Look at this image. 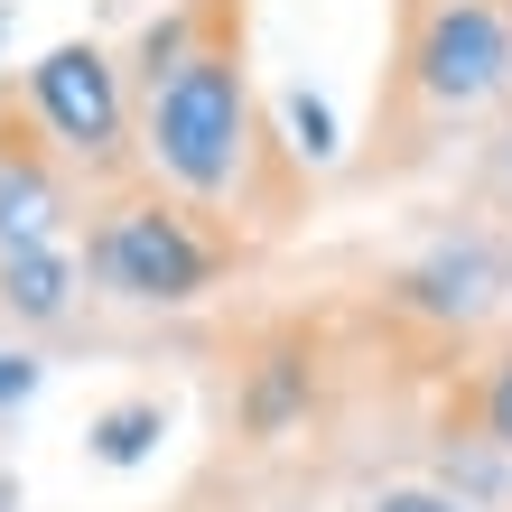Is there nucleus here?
Instances as JSON below:
<instances>
[{"label":"nucleus","mask_w":512,"mask_h":512,"mask_svg":"<svg viewBox=\"0 0 512 512\" xmlns=\"http://www.w3.org/2000/svg\"><path fill=\"white\" fill-rule=\"evenodd\" d=\"M512 103V0H391L354 187H410Z\"/></svg>","instance_id":"2"},{"label":"nucleus","mask_w":512,"mask_h":512,"mask_svg":"<svg viewBox=\"0 0 512 512\" xmlns=\"http://www.w3.org/2000/svg\"><path fill=\"white\" fill-rule=\"evenodd\" d=\"M503 308H512V233L494 215H475V205L447 233H429L410 261L382 270V317L419 326V336H457L466 345Z\"/></svg>","instance_id":"5"},{"label":"nucleus","mask_w":512,"mask_h":512,"mask_svg":"<svg viewBox=\"0 0 512 512\" xmlns=\"http://www.w3.org/2000/svg\"><path fill=\"white\" fill-rule=\"evenodd\" d=\"M75 317H84V261H75V243H10L0 252V336L10 345L66 336Z\"/></svg>","instance_id":"8"},{"label":"nucleus","mask_w":512,"mask_h":512,"mask_svg":"<svg viewBox=\"0 0 512 512\" xmlns=\"http://www.w3.org/2000/svg\"><path fill=\"white\" fill-rule=\"evenodd\" d=\"M19 103H28V122L47 131V149L75 168L84 196L140 177L131 94H122V66H112V38H56L38 66L19 75Z\"/></svg>","instance_id":"4"},{"label":"nucleus","mask_w":512,"mask_h":512,"mask_svg":"<svg viewBox=\"0 0 512 512\" xmlns=\"http://www.w3.org/2000/svg\"><path fill=\"white\" fill-rule=\"evenodd\" d=\"M261 243H243L224 215L168 196L159 177H122V187H94L75 205V261H84V298H112V308L140 317H187L205 298H224L252 270Z\"/></svg>","instance_id":"3"},{"label":"nucleus","mask_w":512,"mask_h":512,"mask_svg":"<svg viewBox=\"0 0 512 512\" xmlns=\"http://www.w3.org/2000/svg\"><path fill=\"white\" fill-rule=\"evenodd\" d=\"M317 401H326V336L308 317L261 326L243 345V364H233V438L243 447H289L317 419Z\"/></svg>","instance_id":"6"},{"label":"nucleus","mask_w":512,"mask_h":512,"mask_svg":"<svg viewBox=\"0 0 512 512\" xmlns=\"http://www.w3.org/2000/svg\"><path fill=\"white\" fill-rule=\"evenodd\" d=\"M466 187H475V215H494L512 233V103L494 112L485 131H475V168H466Z\"/></svg>","instance_id":"11"},{"label":"nucleus","mask_w":512,"mask_h":512,"mask_svg":"<svg viewBox=\"0 0 512 512\" xmlns=\"http://www.w3.org/2000/svg\"><path fill=\"white\" fill-rule=\"evenodd\" d=\"M364 512H475V503H457L447 485H373Z\"/></svg>","instance_id":"13"},{"label":"nucleus","mask_w":512,"mask_h":512,"mask_svg":"<svg viewBox=\"0 0 512 512\" xmlns=\"http://www.w3.org/2000/svg\"><path fill=\"white\" fill-rule=\"evenodd\" d=\"M0 512H19V475L10 466H0Z\"/></svg>","instance_id":"15"},{"label":"nucleus","mask_w":512,"mask_h":512,"mask_svg":"<svg viewBox=\"0 0 512 512\" xmlns=\"http://www.w3.org/2000/svg\"><path fill=\"white\" fill-rule=\"evenodd\" d=\"M159 438H168V401H159V391H122L112 410H94L84 457H94V466H140Z\"/></svg>","instance_id":"10"},{"label":"nucleus","mask_w":512,"mask_h":512,"mask_svg":"<svg viewBox=\"0 0 512 512\" xmlns=\"http://www.w3.org/2000/svg\"><path fill=\"white\" fill-rule=\"evenodd\" d=\"M270 122H280V140H289L308 168L336 159V112H326V94H270Z\"/></svg>","instance_id":"12"},{"label":"nucleus","mask_w":512,"mask_h":512,"mask_svg":"<svg viewBox=\"0 0 512 512\" xmlns=\"http://www.w3.org/2000/svg\"><path fill=\"white\" fill-rule=\"evenodd\" d=\"M140 177L224 215L243 243H270L308 215V159L280 140L252 75V0H196V38L149 103H131Z\"/></svg>","instance_id":"1"},{"label":"nucleus","mask_w":512,"mask_h":512,"mask_svg":"<svg viewBox=\"0 0 512 512\" xmlns=\"http://www.w3.org/2000/svg\"><path fill=\"white\" fill-rule=\"evenodd\" d=\"M38 345H10V336H0V419H10L19 401H28V391H38Z\"/></svg>","instance_id":"14"},{"label":"nucleus","mask_w":512,"mask_h":512,"mask_svg":"<svg viewBox=\"0 0 512 512\" xmlns=\"http://www.w3.org/2000/svg\"><path fill=\"white\" fill-rule=\"evenodd\" d=\"M75 168L47 149V131L28 122L19 103V75L0 84V252L10 243H75Z\"/></svg>","instance_id":"7"},{"label":"nucleus","mask_w":512,"mask_h":512,"mask_svg":"<svg viewBox=\"0 0 512 512\" xmlns=\"http://www.w3.org/2000/svg\"><path fill=\"white\" fill-rule=\"evenodd\" d=\"M438 429L457 438V447L512 457V326H485V336H475V354L457 364V382H447Z\"/></svg>","instance_id":"9"}]
</instances>
